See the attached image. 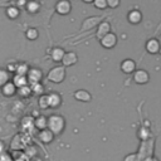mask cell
Segmentation results:
<instances>
[{"mask_svg":"<svg viewBox=\"0 0 161 161\" xmlns=\"http://www.w3.org/2000/svg\"><path fill=\"white\" fill-rule=\"evenodd\" d=\"M48 128L55 135H60L65 128V119L60 114H50L48 117Z\"/></svg>","mask_w":161,"mask_h":161,"instance_id":"cell-1","label":"cell"},{"mask_svg":"<svg viewBox=\"0 0 161 161\" xmlns=\"http://www.w3.org/2000/svg\"><path fill=\"white\" fill-rule=\"evenodd\" d=\"M67 77V70H65V67L62 64V65H57L54 68H52L48 74H47V79L52 83H62Z\"/></svg>","mask_w":161,"mask_h":161,"instance_id":"cell-2","label":"cell"},{"mask_svg":"<svg viewBox=\"0 0 161 161\" xmlns=\"http://www.w3.org/2000/svg\"><path fill=\"white\" fill-rule=\"evenodd\" d=\"M99 43H101V45H102L103 48H106V49H112V48H114L116 44H117V36H116L114 33L109 31V33H107L103 38L99 39Z\"/></svg>","mask_w":161,"mask_h":161,"instance_id":"cell-3","label":"cell"},{"mask_svg":"<svg viewBox=\"0 0 161 161\" xmlns=\"http://www.w3.org/2000/svg\"><path fill=\"white\" fill-rule=\"evenodd\" d=\"M133 80L137 84H146L150 80V74L145 69H136L133 72Z\"/></svg>","mask_w":161,"mask_h":161,"instance_id":"cell-4","label":"cell"},{"mask_svg":"<svg viewBox=\"0 0 161 161\" xmlns=\"http://www.w3.org/2000/svg\"><path fill=\"white\" fill-rule=\"evenodd\" d=\"M72 10V4L68 0H59L55 4V11L59 15H68Z\"/></svg>","mask_w":161,"mask_h":161,"instance_id":"cell-5","label":"cell"},{"mask_svg":"<svg viewBox=\"0 0 161 161\" xmlns=\"http://www.w3.org/2000/svg\"><path fill=\"white\" fill-rule=\"evenodd\" d=\"M145 48H146V52L147 53H150V54H157V53H160V48H161L160 40L156 39V38H151V39H148L146 42Z\"/></svg>","mask_w":161,"mask_h":161,"instance_id":"cell-6","label":"cell"},{"mask_svg":"<svg viewBox=\"0 0 161 161\" xmlns=\"http://www.w3.org/2000/svg\"><path fill=\"white\" fill-rule=\"evenodd\" d=\"M26 77H28L29 84L36 83V82H40L43 79V72L39 68H29V70L26 73Z\"/></svg>","mask_w":161,"mask_h":161,"instance_id":"cell-7","label":"cell"},{"mask_svg":"<svg viewBox=\"0 0 161 161\" xmlns=\"http://www.w3.org/2000/svg\"><path fill=\"white\" fill-rule=\"evenodd\" d=\"M77 62H78V55L74 52H65V54H64V57H63L60 63L67 68V67L74 65Z\"/></svg>","mask_w":161,"mask_h":161,"instance_id":"cell-8","label":"cell"},{"mask_svg":"<svg viewBox=\"0 0 161 161\" xmlns=\"http://www.w3.org/2000/svg\"><path fill=\"white\" fill-rule=\"evenodd\" d=\"M16 91H18V87L14 84L13 80L11 82L9 80L4 86H1V93L5 97H13V96H15L16 94Z\"/></svg>","mask_w":161,"mask_h":161,"instance_id":"cell-9","label":"cell"},{"mask_svg":"<svg viewBox=\"0 0 161 161\" xmlns=\"http://www.w3.org/2000/svg\"><path fill=\"white\" fill-rule=\"evenodd\" d=\"M54 133L47 127L44 130H39V133H38V138L39 141H42L43 143H50L53 140H54Z\"/></svg>","mask_w":161,"mask_h":161,"instance_id":"cell-10","label":"cell"},{"mask_svg":"<svg viewBox=\"0 0 161 161\" xmlns=\"http://www.w3.org/2000/svg\"><path fill=\"white\" fill-rule=\"evenodd\" d=\"M121 70H122L125 74H131V73H133V72L136 70V63H135V60H133V59H130V58L122 60V63H121Z\"/></svg>","mask_w":161,"mask_h":161,"instance_id":"cell-11","label":"cell"},{"mask_svg":"<svg viewBox=\"0 0 161 161\" xmlns=\"http://www.w3.org/2000/svg\"><path fill=\"white\" fill-rule=\"evenodd\" d=\"M101 16H91V18H87L83 24H82V30H89V29H93L96 25H98L101 23Z\"/></svg>","mask_w":161,"mask_h":161,"instance_id":"cell-12","label":"cell"},{"mask_svg":"<svg viewBox=\"0 0 161 161\" xmlns=\"http://www.w3.org/2000/svg\"><path fill=\"white\" fill-rule=\"evenodd\" d=\"M73 97L78 102H91V99H92L91 93L88 91H86V89H78V91H75L73 93Z\"/></svg>","mask_w":161,"mask_h":161,"instance_id":"cell-13","label":"cell"},{"mask_svg":"<svg viewBox=\"0 0 161 161\" xmlns=\"http://www.w3.org/2000/svg\"><path fill=\"white\" fill-rule=\"evenodd\" d=\"M127 20H128V23H131V24H133V25L140 24L141 20H142V13H141L140 10H137V9H132V10L127 14Z\"/></svg>","mask_w":161,"mask_h":161,"instance_id":"cell-14","label":"cell"},{"mask_svg":"<svg viewBox=\"0 0 161 161\" xmlns=\"http://www.w3.org/2000/svg\"><path fill=\"white\" fill-rule=\"evenodd\" d=\"M111 31V25H109V23L108 21H101L99 24H98V28H97V31H96V36L98 38V39H101V38H103L107 33H109Z\"/></svg>","mask_w":161,"mask_h":161,"instance_id":"cell-15","label":"cell"},{"mask_svg":"<svg viewBox=\"0 0 161 161\" xmlns=\"http://www.w3.org/2000/svg\"><path fill=\"white\" fill-rule=\"evenodd\" d=\"M48 96H49V106H50V108H53V109L59 108L60 104H62V97H60V94L57 93V92H52Z\"/></svg>","mask_w":161,"mask_h":161,"instance_id":"cell-16","label":"cell"},{"mask_svg":"<svg viewBox=\"0 0 161 161\" xmlns=\"http://www.w3.org/2000/svg\"><path fill=\"white\" fill-rule=\"evenodd\" d=\"M64 54H65V50L63 48H60V47H55V48H53L50 50V58L54 62H62Z\"/></svg>","mask_w":161,"mask_h":161,"instance_id":"cell-17","label":"cell"},{"mask_svg":"<svg viewBox=\"0 0 161 161\" xmlns=\"http://www.w3.org/2000/svg\"><path fill=\"white\" fill-rule=\"evenodd\" d=\"M33 125L36 130H44V128L48 127V117H45L43 114H39V116L35 117Z\"/></svg>","mask_w":161,"mask_h":161,"instance_id":"cell-18","label":"cell"},{"mask_svg":"<svg viewBox=\"0 0 161 161\" xmlns=\"http://www.w3.org/2000/svg\"><path fill=\"white\" fill-rule=\"evenodd\" d=\"M13 82H14V84H15L18 88L29 84L28 77H26L25 74H18V73H15V75H14V78H13Z\"/></svg>","mask_w":161,"mask_h":161,"instance_id":"cell-19","label":"cell"},{"mask_svg":"<svg viewBox=\"0 0 161 161\" xmlns=\"http://www.w3.org/2000/svg\"><path fill=\"white\" fill-rule=\"evenodd\" d=\"M31 93H33V91H31V87H30L29 84L23 86V87H19L18 91H16V94H18L19 97H21V98H28Z\"/></svg>","mask_w":161,"mask_h":161,"instance_id":"cell-20","label":"cell"},{"mask_svg":"<svg viewBox=\"0 0 161 161\" xmlns=\"http://www.w3.org/2000/svg\"><path fill=\"white\" fill-rule=\"evenodd\" d=\"M25 8H26L28 13H30V14H35V13L39 10L40 5H39V3H38V1H35V0H30V1H28V3H26Z\"/></svg>","mask_w":161,"mask_h":161,"instance_id":"cell-21","label":"cell"},{"mask_svg":"<svg viewBox=\"0 0 161 161\" xmlns=\"http://www.w3.org/2000/svg\"><path fill=\"white\" fill-rule=\"evenodd\" d=\"M38 104L40 107V109H47V108H50L49 106V96L48 94H42L39 96V101H38Z\"/></svg>","mask_w":161,"mask_h":161,"instance_id":"cell-22","label":"cell"},{"mask_svg":"<svg viewBox=\"0 0 161 161\" xmlns=\"http://www.w3.org/2000/svg\"><path fill=\"white\" fill-rule=\"evenodd\" d=\"M5 13H6V16L9 19H16L20 15V10L18 8H15V6H9Z\"/></svg>","mask_w":161,"mask_h":161,"instance_id":"cell-23","label":"cell"},{"mask_svg":"<svg viewBox=\"0 0 161 161\" xmlns=\"http://www.w3.org/2000/svg\"><path fill=\"white\" fill-rule=\"evenodd\" d=\"M10 80V74L6 68H0V87Z\"/></svg>","mask_w":161,"mask_h":161,"instance_id":"cell-24","label":"cell"},{"mask_svg":"<svg viewBox=\"0 0 161 161\" xmlns=\"http://www.w3.org/2000/svg\"><path fill=\"white\" fill-rule=\"evenodd\" d=\"M30 87H31V91H33V93H35V94H39V96L44 94V86L42 84V82L31 83V84H30Z\"/></svg>","mask_w":161,"mask_h":161,"instance_id":"cell-25","label":"cell"},{"mask_svg":"<svg viewBox=\"0 0 161 161\" xmlns=\"http://www.w3.org/2000/svg\"><path fill=\"white\" fill-rule=\"evenodd\" d=\"M25 36H26V39H29V40H35V39L39 36V33H38V30H36L35 28H29V29H26V31H25Z\"/></svg>","mask_w":161,"mask_h":161,"instance_id":"cell-26","label":"cell"},{"mask_svg":"<svg viewBox=\"0 0 161 161\" xmlns=\"http://www.w3.org/2000/svg\"><path fill=\"white\" fill-rule=\"evenodd\" d=\"M28 70H29V65H28L26 63H18V64H16L15 73H18V74H25V75H26Z\"/></svg>","mask_w":161,"mask_h":161,"instance_id":"cell-27","label":"cell"},{"mask_svg":"<svg viewBox=\"0 0 161 161\" xmlns=\"http://www.w3.org/2000/svg\"><path fill=\"white\" fill-rule=\"evenodd\" d=\"M137 136H138L140 140H142V141H147V138H148V136H150V131H148V128H146V126L141 127L140 131L137 132Z\"/></svg>","mask_w":161,"mask_h":161,"instance_id":"cell-28","label":"cell"},{"mask_svg":"<svg viewBox=\"0 0 161 161\" xmlns=\"http://www.w3.org/2000/svg\"><path fill=\"white\" fill-rule=\"evenodd\" d=\"M93 5H94V8H97L99 10H103V9H106L108 6L107 5V0H94Z\"/></svg>","mask_w":161,"mask_h":161,"instance_id":"cell-29","label":"cell"},{"mask_svg":"<svg viewBox=\"0 0 161 161\" xmlns=\"http://www.w3.org/2000/svg\"><path fill=\"white\" fill-rule=\"evenodd\" d=\"M123 161H140L138 153H128V155L125 156Z\"/></svg>","mask_w":161,"mask_h":161,"instance_id":"cell-30","label":"cell"},{"mask_svg":"<svg viewBox=\"0 0 161 161\" xmlns=\"http://www.w3.org/2000/svg\"><path fill=\"white\" fill-rule=\"evenodd\" d=\"M119 3L121 0H107V5L111 8V9H116L119 6Z\"/></svg>","mask_w":161,"mask_h":161,"instance_id":"cell-31","label":"cell"},{"mask_svg":"<svg viewBox=\"0 0 161 161\" xmlns=\"http://www.w3.org/2000/svg\"><path fill=\"white\" fill-rule=\"evenodd\" d=\"M6 69H8L9 72H15V69H16V64H15V63H10V64L6 65Z\"/></svg>","mask_w":161,"mask_h":161,"instance_id":"cell-32","label":"cell"},{"mask_svg":"<svg viewBox=\"0 0 161 161\" xmlns=\"http://www.w3.org/2000/svg\"><path fill=\"white\" fill-rule=\"evenodd\" d=\"M143 161H158V160L156 157H153V156H148V157L143 158Z\"/></svg>","mask_w":161,"mask_h":161,"instance_id":"cell-33","label":"cell"},{"mask_svg":"<svg viewBox=\"0 0 161 161\" xmlns=\"http://www.w3.org/2000/svg\"><path fill=\"white\" fill-rule=\"evenodd\" d=\"M82 1H83V3H86V4H91V3L93 4V1H94V0H82Z\"/></svg>","mask_w":161,"mask_h":161,"instance_id":"cell-34","label":"cell"},{"mask_svg":"<svg viewBox=\"0 0 161 161\" xmlns=\"http://www.w3.org/2000/svg\"><path fill=\"white\" fill-rule=\"evenodd\" d=\"M33 161H43V160H40V158H34Z\"/></svg>","mask_w":161,"mask_h":161,"instance_id":"cell-35","label":"cell"},{"mask_svg":"<svg viewBox=\"0 0 161 161\" xmlns=\"http://www.w3.org/2000/svg\"><path fill=\"white\" fill-rule=\"evenodd\" d=\"M158 40H160V45H161V36H160V39H158ZM160 53H161V48H160Z\"/></svg>","mask_w":161,"mask_h":161,"instance_id":"cell-36","label":"cell"}]
</instances>
